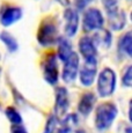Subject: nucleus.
<instances>
[{"instance_id": "nucleus-16", "label": "nucleus", "mask_w": 132, "mask_h": 133, "mask_svg": "<svg viewBox=\"0 0 132 133\" xmlns=\"http://www.w3.org/2000/svg\"><path fill=\"white\" fill-rule=\"evenodd\" d=\"M131 42H132V35L131 31H128L121 37L118 42V49L121 52L125 53L128 57H131L132 55V46H131Z\"/></svg>"}, {"instance_id": "nucleus-14", "label": "nucleus", "mask_w": 132, "mask_h": 133, "mask_svg": "<svg viewBox=\"0 0 132 133\" xmlns=\"http://www.w3.org/2000/svg\"><path fill=\"white\" fill-rule=\"evenodd\" d=\"M58 39L59 41H57V43H58L57 57L62 61H65L67 59L68 56L72 53V44L66 38H58Z\"/></svg>"}, {"instance_id": "nucleus-11", "label": "nucleus", "mask_w": 132, "mask_h": 133, "mask_svg": "<svg viewBox=\"0 0 132 133\" xmlns=\"http://www.w3.org/2000/svg\"><path fill=\"white\" fill-rule=\"evenodd\" d=\"M95 103H96L95 95H94L93 93H90V91L85 93L81 96L79 104H78V111H79L81 115H83V116H88V115L93 111Z\"/></svg>"}, {"instance_id": "nucleus-18", "label": "nucleus", "mask_w": 132, "mask_h": 133, "mask_svg": "<svg viewBox=\"0 0 132 133\" xmlns=\"http://www.w3.org/2000/svg\"><path fill=\"white\" fill-rule=\"evenodd\" d=\"M94 39H95V41H93L94 43H98V44H101L102 46L109 48L111 44V34L108 30H100V31L95 35Z\"/></svg>"}, {"instance_id": "nucleus-13", "label": "nucleus", "mask_w": 132, "mask_h": 133, "mask_svg": "<svg viewBox=\"0 0 132 133\" xmlns=\"http://www.w3.org/2000/svg\"><path fill=\"white\" fill-rule=\"evenodd\" d=\"M108 21H109V25L113 30H122L126 24V15L125 12L122 11H115L108 13Z\"/></svg>"}, {"instance_id": "nucleus-24", "label": "nucleus", "mask_w": 132, "mask_h": 133, "mask_svg": "<svg viewBox=\"0 0 132 133\" xmlns=\"http://www.w3.org/2000/svg\"><path fill=\"white\" fill-rule=\"evenodd\" d=\"M57 1H59L63 6H68L70 5V0H57Z\"/></svg>"}, {"instance_id": "nucleus-1", "label": "nucleus", "mask_w": 132, "mask_h": 133, "mask_svg": "<svg viewBox=\"0 0 132 133\" xmlns=\"http://www.w3.org/2000/svg\"><path fill=\"white\" fill-rule=\"evenodd\" d=\"M118 115V109L115 105V103L105 102L100 105L95 110V126L100 131L108 130L111 126V124L116 119Z\"/></svg>"}, {"instance_id": "nucleus-20", "label": "nucleus", "mask_w": 132, "mask_h": 133, "mask_svg": "<svg viewBox=\"0 0 132 133\" xmlns=\"http://www.w3.org/2000/svg\"><path fill=\"white\" fill-rule=\"evenodd\" d=\"M102 2L107 11V14L118 9V0H102Z\"/></svg>"}, {"instance_id": "nucleus-7", "label": "nucleus", "mask_w": 132, "mask_h": 133, "mask_svg": "<svg viewBox=\"0 0 132 133\" xmlns=\"http://www.w3.org/2000/svg\"><path fill=\"white\" fill-rule=\"evenodd\" d=\"M70 108V98L68 91L64 87H58L56 90V99H55V116L57 119H62L67 114Z\"/></svg>"}, {"instance_id": "nucleus-5", "label": "nucleus", "mask_w": 132, "mask_h": 133, "mask_svg": "<svg viewBox=\"0 0 132 133\" xmlns=\"http://www.w3.org/2000/svg\"><path fill=\"white\" fill-rule=\"evenodd\" d=\"M64 68H63V80L65 82L70 83L72 81H74L77 79V75L79 73V56H78L77 52H73L71 53L70 56L67 57V59L64 61Z\"/></svg>"}, {"instance_id": "nucleus-22", "label": "nucleus", "mask_w": 132, "mask_h": 133, "mask_svg": "<svg viewBox=\"0 0 132 133\" xmlns=\"http://www.w3.org/2000/svg\"><path fill=\"white\" fill-rule=\"evenodd\" d=\"M57 123H58V119L56 116H51L47 122V126H45V132H53L56 131L57 129Z\"/></svg>"}, {"instance_id": "nucleus-4", "label": "nucleus", "mask_w": 132, "mask_h": 133, "mask_svg": "<svg viewBox=\"0 0 132 133\" xmlns=\"http://www.w3.org/2000/svg\"><path fill=\"white\" fill-rule=\"evenodd\" d=\"M82 23H83V29L86 31H94V30H98L103 27L104 17H103L100 9L92 7V8H88L85 12Z\"/></svg>"}, {"instance_id": "nucleus-6", "label": "nucleus", "mask_w": 132, "mask_h": 133, "mask_svg": "<svg viewBox=\"0 0 132 133\" xmlns=\"http://www.w3.org/2000/svg\"><path fill=\"white\" fill-rule=\"evenodd\" d=\"M43 75H44L45 81L50 85H56L58 82L59 71H58L57 56L53 53L48 55V57L43 63Z\"/></svg>"}, {"instance_id": "nucleus-17", "label": "nucleus", "mask_w": 132, "mask_h": 133, "mask_svg": "<svg viewBox=\"0 0 132 133\" xmlns=\"http://www.w3.org/2000/svg\"><path fill=\"white\" fill-rule=\"evenodd\" d=\"M0 38H1L2 43L7 46L9 52H15L19 49V44H17L16 39L14 38V36H12L9 32L7 31H2L1 35H0Z\"/></svg>"}, {"instance_id": "nucleus-10", "label": "nucleus", "mask_w": 132, "mask_h": 133, "mask_svg": "<svg viewBox=\"0 0 132 133\" xmlns=\"http://www.w3.org/2000/svg\"><path fill=\"white\" fill-rule=\"evenodd\" d=\"M96 66H97V63H86L85 61V66L81 68L79 73V79L82 86L89 87L94 83L96 72H97Z\"/></svg>"}, {"instance_id": "nucleus-12", "label": "nucleus", "mask_w": 132, "mask_h": 133, "mask_svg": "<svg viewBox=\"0 0 132 133\" xmlns=\"http://www.w3.org/2000/svg\"><path fill=\"white\" fill-rule=\"evenodd\" d=\"M22 17V9L19 7H7L1 14V23L5 27L14 24Z\"/></svg>"}, {"instance_id": "nucleus-9", "label": "nucleus", "mask_w": 132, "mask_h": 133, "mask_svg": "<svg viewBox=\"0 0 132 133\" xmlns=\"http://www.w3.org/2000/svg\"><path fill=\"white\" fill-rule=\"evenodd\" d=\"M65 19V34L68 37H73L78 32L79 28V14L73 8H67L64 13Z\"/></svg>"}, {"instance_id": "nucleus-19", "label": "nucleus", "mask_w": 132, "mask_h": 133, "mask_svg": "<svg viewBox=\"0 0 132 133\" xmlns=\"http://www.w3.org/2000/svg\"><path fill=\"white\" fill-rule=\"evenodd\" d=\"M5 114H6L7 118L9 119V122H11L13 125L22 124V117H21V115H20L19 111H17L15 108H13V107H8V108L6 109V111H5Z\"/></svg>"}, {"instance_id": "nucleus-21", "label": "nucleus", "mask_w": 132, "mask_h": 133, "mask_svg": "<svg viewBox=\"0 0 132 133\" xmlns=\"http://www.w3.org/2000/svg\"><path fill=\"white\" fill-rule=\"evenodd\" d=\"M122 82L123 85L126 87V88H130L132 85V67L131 66H128L125 73L123 74V78H122Z\"/></svg>"}, {"instance_id": "nucleus-8", "label": "nucleus", "mask_w": 132, "mask_h": 133, "mask_svg": "<svg viewBox=\"0 0 132 133\" xmlns=\"http://www.w3.org/2000/svg\"><path fill=\"white\" fill-rule=\"evenodd\" d=\"M79 51L85 58L86 63H97V50L95 43L88 36L80 38L79 41Z\"/></svg>"}, {"instance_id": "nucleus-2", "label": "nucleus", "mask_w": 132, "mask_h": 133, "mask_svg": "<svg viewBox=\"0 0 132 133\" xmlns=\"http://www.w3.org/2000/svg\"><path fill=\"white\" fill-rule=\"evenodd\" d=\"M116 89V73L110 67H105L98 74L97 93L101 97H109Z\"/></svg>"}, {"instance_id": "nucleus-25", "label": "nucleus", "mask_w": 132, "mask_h": 133, "mask_svg": "<svg viewBox=\"0 0 132 133\" xmlns=\"http://www.w3.org/2000/svg\"><path fill=\"white\" fill-rule=\"evenodd\" d=\"M0 73H1V70H0Z\"/></svg>"}, {"instance_id": "nucleus-23", "label": "nucleus", "mask_w": 132, "mask_h": 133, "mask_svg": "<svg viewBox=\"0 0 132 133\" xmlns=\"http://www.w3.org/2000/svg\"><path fill=\"white\" fill-rule=\"evenodd\" d=\"M92 1V0H75V7L78 9H85L86 6H88V4Z\"/></svg>"}, {"instance_id": "nucleus-3", "label": "nucleus", "mask_w": 132, "mask_h": 133, "mask_svg": "<svg viewBox=\"0 0 132 133\" xmlns=\"http://www.w3.org/2000/svg\"><path fill=\"white\" fill-rule=\"evenodd\" d=\"M57 24L51 19L43 20L37 31V41L42 46H51L58 41Z\"/></svg>"}, {"instance_id": "nucleus-15", "label": "nucleus", "mask_w": 132, "mask_h": 133, "mask_svg": "<svg viewBox=\"0 0 132 133\" xmlns=\"http://www.w3.org/2000/svg\"><path fill=\"white\" fill-rule=\"evenodd\" d=\"M62 126L58 129V132H70L78 125V117L77 115L71 114V115H65L62 119Z\"/></svg>"}]
</instances>
